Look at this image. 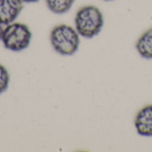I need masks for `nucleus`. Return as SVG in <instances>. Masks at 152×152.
Listing matches in <instances>:
<instances>
[{
    "mask_svg": "<svg viewBox=\"0 0 152 152\" xmlns=\"http://www.w3.org/2000/svg\"><path fill=\"white\" fill-rule=\"evenodd\" d=\"M104 26L102 10L94 5H86L78 9L75 15V29L81 38L91 39L99 36Z\"/></svg>",
    "mask_w": 152,
    "mask_h": 152,
    "instance_id": "obj_1",
    "label": "nucleus"
},
{
    "mask_svg": "<svg viewBox=\"0 0 152 152\" xmlns=\"http://www.w3.org/2000/svg\"><path fill=\"white\" fill-rule=\"evenodd\" d=\"M49 41L54 52L62 56H71L78 52L81 37L75 26L69 24H58L50 31Z\"/></svg>",
    "mask_w": 152,
    "mask_h": 152,
    "instance_id": "obj_2",
    "label": "nucleus"
},
{
    "mask_svg": "<svg viewBox=\"0 0 152 152\" xmlns=\"http://www.w3.org/2000/svg\"><path fill=\"white\" fill-rule=\"evenodd\" d=\"M32 32L30 28L21 22H13L5 26L1 37L4 47L14 53L25 50L31 44Z\"/></svg>",
    "mask_w": 152,
    "mask_h": 152,
    "instance_id": "obj_3",
    "label": "nucleus"
},
{
    "mask_svg": "<svg viewBox=\"0 0 152 152\" xmlns=\"http://www.w3.org/2000/svg\"><path fill=\"white\" fill-rule=\"evenodd\" d=\"M24 7L23 0H0V23L8 25L16 22Z\"/></svg>",
    "mask_w": 152,
    "mask_h": 152,
    "instance_id": "obj_4",
    "label": "nucleus"
},
{
    "mask_svg": "<svg viewBox=\"0 0 152 152\" xmlns=\"http://www.w3.org/2000/svg\"><path fill=\"white\" fill-rule=\"evenodd\" d=\"M134 127L138 135L152 136V104H148L138 110L134 119Z\"/></svg>",
    "mask_w": 152,
    "mask_h": 152,
    "instance_id": "obj_5",
    "label": "nucleus"
},
{
    "mask_svg": "<svg viewBox=\"0 0 152 152\" xmlns=\"http://www.w3.org/2000/svg\"><path fill=\"white\" fill-rule=\"evenodd\" d=\"M137 54L144 60H152V28L144 31L135 44Z\"/></svg>",
    "mask_w": 152,
    "mask_h": 152,
    "instance_id": "obj_6",
    "label": "nucleus"
},
{
    "mask_svg": "<svg viewBox=\"0 0 152 152\" xmlns=\"http://www.w3.org/2000/svg\"><path fill=\"white\" fill-rule=\"evenodd\" d=\"M46 6L55 15H64L72 8L75 0H45Z\"/></svg>",
    "mask_w": 152,
    "mask_h": 152,
    "instance_id": "obj_7",
    "label": "nucleus"
},
{
    "mask_svg": "<svg viewBox=\"0 0 152 152\" xmlns=\"http://www.w3.org/2000/svg\"><path fill=\"white\" fill-rule=\"evenodd\" d=\"M9 84H10V75L8 72L7 68L0 64V95L7 91Z\"/></svg>",
    "mask_w": 152,
    "mask_h": 152,
    "instance_id": "obj_8",
    "label": "nucleus"
},
{
    "mask_svg": "<svg viewBox=\"0 0 152 152\" xmlns=\"http://www.w3.org/2000/svg\"><path fill=\"white\" fill-rule=\"evenodd\" d=\"M4 29H5V25H2L0 23V41H1V37H2V33H4Z\"/></svg>",
    "mask_w": 152,
    "mask_h": 152,
    "instance_id": "obj_9",
    "label": "nucleus"
},
{
    "mask_svg": "<svg viewBox=\"0 0 152 152\" xmlns=\"http://www.w3.org/2000/svg\"><path fill=\"white\" fill-rule=\"evenodd\" d=\"M24 4H33V2H38L40 0H23Z\"/></svg>",
    "mask_w": 152,
    "mask_h": 152,
    "instance_id": "obj_10",
    "label": "nucleus"
},
{
    "mask_svg": "<svg viewBox=\"0 0 152 152\" xmlns=\"http://www.w3.org/2000/svg\"><path fill=\"white\" fill-rule=\"evenodd\" d=\"M103 1H113V0H103Z\"/></svg>",
    "mask_w": 152,
    "mask_h": 152,
    "instance_id": "obj_11",
    "label": "nucleus"
}]
</instances>
